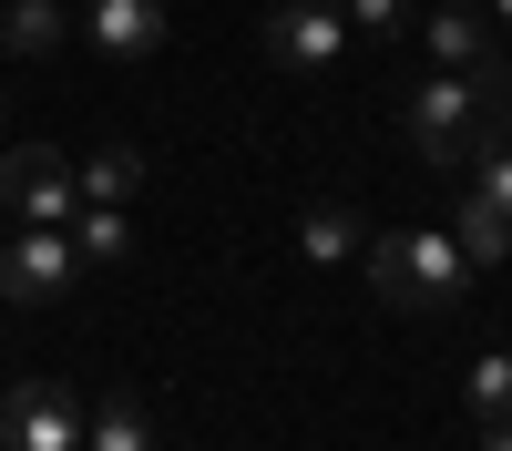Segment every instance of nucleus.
<instances>
[{"mask_svg": "<svg viewBox=\"0 0 512 451\" xmlns=\"http://www.w3.org/2000/svg\"><path fill=\"white\" fill-rule=\"evenodd\" d=\"M359 257H369V287L390 308H410V318H451L461 287H472V257L451 246V226H390V236H369Z\"/></svg>", "mask_w": 512, "mask_h": 451, "instance_id": "1", "label": "nucleus"}, {"mask_svg": "<svg viewBox=\"0 0 512 451\" xmlns=\"http://www.w3.org/2000/svg\"><path fill=\"white\" fill-rule=\"evenodd\" d=\"M512 103V82L492 93V82H472V72H420L410 93H400V144L420 154V164H472V144H482V123Z\"/></svg>", "mask_w": 512, "mask_h": 451, "instance_id": "2", "label": "nucleus"}, {"mask_svg": "<svg viewBox=\"0 0 512 451\" xmlns=\"http://www.w3.org/2000/svg\"><path fill=\"white\" fill-rule=\"evenodd\" d=\"M72 277H82L72 226H11V236H0V298H11V308H52Z\"/></svg>", "mask_w": 512, "mask_h": 451, "instance_id": "3", "label": "nucleus"}, {"mask_svg": "<svg viewBox=\"0 0 512 451\" xmlns=\"http://www.w3.org/2000/svg\"><path fill=\"white\" fill-rule=\"evenodd\" d=\"M0 205H11V226H72L82 216V185L52 144H11L0 154Z\"/></svg>", "mask_w": 512, "mask_h": 451, "instance_id": "4", "label": "nucleus"}, {"mask_svg": "<svg viewBox=\"0 0 512 451\" xmlns=\"http://www.w3.org/2000/svg\"><path fill=\"white\" fill-rule=\"evenodd\" d=\"M0 451H82V400L62 380H11L0 390Z\"/></svg>", "mask_w": 512, "mask_h": 451, "instance_id": "5", "label": "nucleus"}, {"mask_svg": "<svg viewBox=\"0 0 512 451\" xmlns=\"http://www.w3.org/2000/svg\"><path fill=\"white\" fill-rule=\"evenodd\" d=\"M338 52H349V11H338V0H287V11H267V62L277 72H328Z\"/></svg>", "mask_w": 512, "mask_h": 451, "instance_id": "6", "label": "nucleus"}, {"mask_svg": "<svg viewBox=\"0 0 512 451\" xmlns=\"http://www.w3.org/2000/svg\"><path fill=\"white\" fill-rule=\"evenodd\" d=\"M410 31L431 41V62H441V72H472V82H492V93L512 82V72L492 62V11H472V0H441V11H420Z\"/></svg>", "mask_w": 512, "mask_h": 451, "instance_id": "7", "label": "nucleus"}, {"mask_svg": "<svg viewBox=\"0 0 512 451\" xmlns=\"http://www.w3.org/2000/svg\"><path fill=\"white\" fill-rule=\"evenodd\" d=\"M82 31H93V52L144 62V52H164V0H93V11H82Z\"/></svg>", "mask_w": 512, "mask_h": 451, "instance_id": "8", "label": "nucleus"}, {"mask_svg": "<svg viewBox=\"0 0 512 451\" xmlns=\"http://www.w3.org/2000/svg\"><path fill=\"white\" fill-rule=\"evenodd\" d=\"M297 246H308V267H349L369 236H359V216L338 195H318V205H297Z\"/></svg>", "mask_w": 512, "mask_h": 451, "instance_id": "9", "label": "nucleus"}, {"mask_svg": "<svg viewBox=\"0 0 512 451\" xmlns=\"http://www.w3.org/2000/svg\"><path fill=\"white\" fill-rule=\"evenodd\" d=\"M451 246H461L472 267H502V257H512V216H502L492 195H472V185H461V205H451Z\"/></svg>", "mask_w": 512, "mask_h": 451, "instance_id": "10", "label": "nucleus"}, {"mask_svg": "<svg viewBox=\"0 0 512 451\" xmlns=\"http://www.w3.org/2000/svg\"><path fill=\"white\" fill-rule=\"evenodd\" d=\"M72 185H82V205H134L144 195V154L134 144H103V154L72 164Z\"/></svg>", "mask_w": 512, "mask_h": 451, "instance_id": "11", "label": "nucleus"}, {"mask_svg": "<svg viewBox=\"0 0 512 451\" xmlns=\"http://www.w3.org/2000/svg\"><path fill=\"white\" fill-rule=\"evenodd\" d=\"M62 31H72V11L62 0H11V11H0V41H11V52H62Z\"/></svg>", "mask_w": 512, "mask_h": 451, "instance_id": "12", "label": "nucleus"}, {"mask_svg": "<svg viewBox=\"0 0 512 451\" xmlns=\"http://www.w3.org/2000/svg\"><path fill=\"white\" fill-rule=\"evenodd\" d=\"M82 451H154L144 400H103V410H82Z\"/></svg>", "mask_w": 512, "mask_h": 451, "instance_id": "13", "label": "nucleus"}, {"mask_svg": "<svg viewBox=\"0 0 512 451\" xmlns=\"http://www.w3.org/2000/svg\"><path fill=\"white\" fill-rule=\"evenodd\" d=\"M461 400H472V421H512V349H482L461 369Z\"/></svg>", "mask_w": 512, "mask_h": 451, "instance_id": "14", "label": "nucleus"}, {"mask_svg": "<svg viewBox=\"0 0 512 451\" xmlns=\"http://www.w3.org/2000/svg\"><path fill=\"white\" fill-rule=\"evenodd\" d=\"M72 246H82V267L123 257V246H134V226H123V205H82V216H72Z\"/></svg>", "mask_w": 512, "mask_h": 451, "instance_id": "15", "label": "nucleus"}, {"mask_svg": "<svg viewBox=\"0 0 512 451\" xmlns=\"http://www.w3.org/2000/svg\"><path fill=\"white\" fill-rule=\"evenodd\" d=\"M338 11H349V31H379V41H400L420 11H410V0H338Z\"/></svg>", "mask_w": 512, "mask_h": 451, "instance_id": "16", "label": "nucleus"}, {"mask_svg": "<svg viewBox=\"0 0 512 451\" xmlns=\"http://www.w3.org/2000/svg\"><path fill=\"white\" fill-rule=\"evenodd\" d=\"M482 451H512V421H482Z\"/></svg>", "mask_w": 512, "mask_h": 451, "instance_id": "17", "label": "nucleus"}, {"mask_svg": "<svg viewBox=\"0 0 512 451\" xmlns=\"http://www.w3.org/2000/svg\"><path fill=\"white\" fill-rule=\"evenodd\" d=\"M492 21H512V0H492Z\"/></svg>", "mask_w": 512, "mask_h": 451, "instance_id": "18", "label": "nucleus"}, {"mask_svg": "<svg viewBox=\"0 0 512 451\" xmlns=\"http://www.w3.org/2000/svg\"><path fill=\"white\" fill-rule=\"evenodd\" d=\"M0 236H11V205H0Z\"/></svg>", "mask_w": 512, "mask_h": 451, "instance_id": "19", "label": "nucleus"}]
</instances>
